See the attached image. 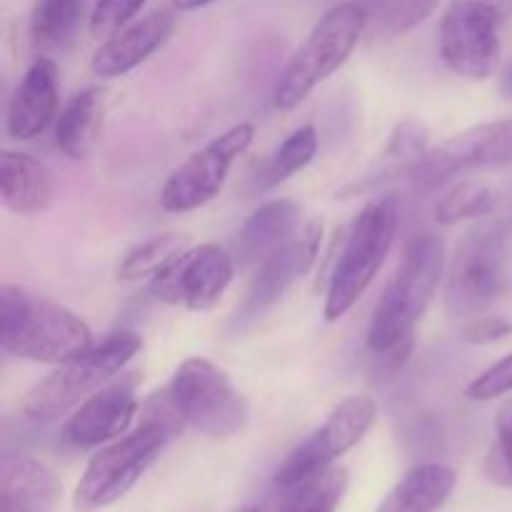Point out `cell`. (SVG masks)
Here are the masks:
<instances>
[{
  "label": "cell",
  "mask_w": 512,
  "mask_h": 512,
  "mask_svg": "<svg viewBox=\"0 0 512 512\" xmlns=\"http://www.w3.org/2000/svg\"><path fill=\"white\" fill-rule=\"evenodd\" d=\"M318 155V130L313 125H303L280 143V148L270 155L258 173L260 188H275L293 178L295 173L308 168Z\"/></svg>",
  "instance_id": "d4e9b609"
},
{
  "label": "cell",
  "mask_w": 512,
  "mask_h": 512,
  "mask_svg": "<svg viewBox=\"0 0 512 512\" xmlns=\"http://www.w3.org/2000/svg\"><path fill=\"white\" fill-rule=\"evenodd\" d=\"M145 418L130 435L113 440L100 453L90 458L78 488H75V510L98 512L118 503L145 470L160 458L165 445L183 428L178 410L168 390L153 393L143 408Z\"/></svg>",
  "instance_id": "6da1fadb"
},
{
  "label": "cell",
  "mask_w": 512,
  "mask_h": 512,
  "mask_svg": "<svg viewBox=\"0 0 512 512\" xmlns=\"http://www.w3.org/2000/svg\"><path fill=\"white\" fill-rule=\"evenodd\" d=\"M368 10V25L383 33L403 35L418 28L438 10L440 0H358Z\"/></svg>",
  "instance_id": "f1b7e54d"
},
{
  "label": "cell",
  "mask_w": 512,
  "mask_h": 512,
  "mask_svg": "<svg viewBox=\"0 0 512 512\" xmlns=\"http://www.w3.org/2000/svg\"><path fill=\"white\" fill-rule=\"evenodd\" d=\"M300 205L288 198H275L260 205L243 223L238 235V255L245 265L268 260L275 250L295 238L300 228Z\"/></svg>",
  "instance_id": "d6986e66"
},
{
  "label": "cell",
  "mask_w": 512,
  "mask_h": 512,
  "mask_svg": "<svg viewBox=\"0 0 512 512\" xmlns=\"http://www.w3.org/2000/svg\"><path fill=\"white\" fill-rule=\"evenodd\" d=\"M188 248L190 240L180 233L153 235V238L143 240V243L125 250L115 273H118V280H125V283H130V280L153 278L158 270H163L170 260L178 258V255Z\"/></svg>",
  "instance_id": "4316f807"
},
{
  "label": "cell",
  "mask_w": 512,
  "mask_h": 512,
  "mask_svg": "<svg viewBox=\"0 0 512 512\" xmlns=\"http://www.w3.org/2000/svg\"><path fill=\"white\" fill-rule=\"evenodd\" d=\"M53 470L25 453L0 458V512H53L60 500Z\"/></svg>",
  "instance_id": "ac0fdd59"
},
{
  "label": "cell",
  "mask_w": 512,
  "mask_h": 512,
  "mask_svg": "<svg viewBox=\"0 0 512 512\" xmlns=\"http://www.w3.org/2000/svg\"><path fill=\"white\" fill-rule=\"evenodd\" d=\"M495 203H498V198L488 185L463 180L435 203V220L440 225H458L463 220L485 218V215L493 213Z\"/></svg>",
  "instance_id": "83f0119b"
},
{
  "label": "cell",
  "mask_w": 512,
  "mask_h": 512,
  "mask_svg": "<svg viewBox=\"0 0 512 512\" xmlns=\"http://www.w3.org/2000/svg\"><path fill=\"white\" fill-rule=\"evenodd\" d=\"M430 153L428 145V128L420 125L418 120H405L395 125L393 135L388 140V148L383 153V175L368 178V185L383 183L388 178H408Z\"/></svg>",
  "instance_id": "484cf974"
},
{
  "label": "cell",
  "mask_w": 512,
  "mask_h": 512,
  "mask_svg": "<svg viewBox=\"0 0 512 512\" xmlns=\"http://www.w3.org/2000/svg\"><path fill=\"white\" fill-rule=\"evenodd\" d=\"M180 420L208 438H230L248 423V403L233 380L205 358H188L168 383Z\"/></svg>",
  "instance_id": "52a82bcc"
},
{
  "label": "cell",
  "mask_w": 512,
  "mask_h": 512,
  "mask_svg": "<svg viewBox=\"0 0 512 512\" xmlns=\"http://www.w3.org/2000/svg\"><path fill=\"white\" fill-rule=\"evenodd\" d=\"M0 345L20 360L63 365L95 345L88 323L48 295L0 285Z\"/></svg>",
  "instance_id": "7a4b0ae2"
},
{
  "label": "cell",
  "mask_w": 512,
  "mask_h": 512,
  "mask_svg": "<svg viewBox=\"0 0 512 512\" xmlns=\"http://www.w3.org/2000/svg\"><path fill=\"white\" fill-rule=\"evenodd\" d=\"M500 18L478 0H453L440 20V55L455 75L485 80L500 63Z\"/></svg>",
  "instance_id": "7c38bea8"
},
{
  "label": "cell",
  "mask_w": 512,
  "mask_h": 512,
  "mask_svg": "<svg viewBox=\"0 0 512 512\" xmlns=\"http://www.w3.org/2000/svg\"><path fill=\"white\" fill-rule=\"evenodd\" d=\"M143 5L145 0H98L93 5V13H90V35L98 40L113 38L115 33L133 23Z\"/></svg>",
  "instance_id": "f546056e"
},
{
  "label": "cell",
  "mask_w": 512,
  "mask_h": 512,
  "mask_svg": "<svg viewBox=\"0 0 512 512\" xmlns=\"http://www.w3.org/2000/svg\"><path fill=\"white\" fill-rule=\"evenodd\" d=\"M320 245H323V223L310 220L295 233L290 243H285L283 248L275 250L268 260L260 263L258 275L250 283L245 300L238 305L233 323L238 328H248L268 310H273L288 295V290L313 270Z\"/></svg>",
  "instance_id": "5bb4252c"
},
{
  "label": "cell",
  "mask_w": 512,
  "mask_h": 512,
  "mask_svg": "<svg viewBox=\"0 0 512 512\" xmlns=\"http://www.w3.org/2000/svg\"><path fill=\"white\" fill-rule=\"evenodd\" d=\"M512 393V353L490 365L465 388V398L473 403H488V400L503 398Z\"/></svg>",
  "instance_id": "1f68e13d"
},
{
  "label": "cell",
  "mask_w": 512,
  "mask_h": 512,
  "mask_svg": "<svg viewBox=\"0 0 512 512\" xmlns=\"http://www.w3.org/2000/svg\"><path fill=\"white\" fill-rule=\"evenodd\" d=\"M512 163V118L490 120L453 135L438 148H430L413 170L410 183L418 190H433L455 175Z\"/></svg>",
  "instance_id": "4fadbf2b"
},
{
  "label": "cell",
  "mask_w": 512,
  "mask_h": 512,
  "mask_svg": "<svg viewBox=\"0 0 512 512\" xmlns=\"http://www.w3.org/2000/svg\"><path fill=\"white\" fill-rule=\"evenodd\" d=\"M213 0H173V8L175 10H183V13H188V10H198V8H205V5H210Z\"/></svg>",
  "instance_id": "d590c367"
},
{
  "label": "cell",
  "mask_w": 512,
  "mask_h": 512,
  "mask_svg": "<svg viewBox=\"0 0 512 512\" xmlns=\"http://www.w3.org/2000/svg\"><path fill=\"white\" fill-rule=\"evenodd\" d=\"M500 93L505 95V98L512 100V60L508 65L503 68V73H500V83H498Z\"/></svg>",
  "instance_id": "e575fe53"
},
{
  "label": "cell",
  "mask_w": 512,
  "mask_h": 512,
  "mask_svg": "<svg viewBox=\"0 0 512 512\" xmlns=\"http://www.w3.org/2000/svg\"><path fill=\"white\" fill-rule=\"evenodd\" d=\"M455 488V470L425 463L410 470L375 512H435Z\"/></svg>",
  "instance_id": "7402d4cb"
},
{
  "label": "cell",
  "mask_w": 512,
  "mask_h": 512,
  "mask_svg": "<svg viewBox=\"0 0 512 512\" xmlns=\"http://www.w3.org/2000/svg\"><path fill=\"white\" fill-rule=\"evenodd\" d=\"M478 3L488 5V8L493 10L495 15H498L500 23H503V20L512 18V0H478Z\"/></svg>",
  "instance_id": "836d02e7"
},
{
  "label": "cell",
  "mask_w": 512,
  "mask_h": 512,
  "mask_svg": "<svg viewBox=\"0 0 512 512\" xmlns=\"http://www.w3.org/2000/svg\"><path fill=\"white\" fill-rule=\"evenodd\" d=\"M138 378L110 380L73 410L63 425V440L73 448H98L123 438L138 413Z\"/></svg>",
  "instance_id": "9a60e30c"
},
{
  "label": "cell",
  "mask_w": 512,
  "mask_h": 512,
  "mask_svg": "<svg viewBox=\"0 0 512 512\" xmlns=\"http://www.w3.org/2000/svg\"><path fill=\"white\" fill-rule=\"evenodd\" d=\"M368 28V10L358 0L333 5L313 25L303 43L293 50L285 68L280 70L273 88V105L278 110H293L318 88L320 83L338 73L355 45Z\"/></svg>",
  "instance_id": "277c9868"
},
{
  "label": "cell",
  "mask_w": 512,
  "mask_h": 512,
  "mask_svg": "<svg viewBox=\"0 0 512 512\" xmlns=\"http://www.w3.org/2000/svg\"><path fill=\"white\" fill-rule=\"evenodd\" d=\"M488 475L493 483L512 488V398L495 418V443L488 453Z\"/></svg>",
  "instance_id": "4dcf8cb0"
},
{
  "label": "cell",
  "mask_w": 512,
  "mask_h": 512,
  "mask_svg": "<svg viewBox=\"0 0 512 512\" xmlns=\"http://www.w3.org/2000/svg\"><path fill=\"white\" fill-rule=\"evenodd\" d=\"M398 225L400 210L395 198H378L360 210L345 235L343 250L335 260L325 290L323 315L328 323L345 318L373 285L393 248Z\"/></svg>",
  "instance_id": "5b68a950"
},
{
  "label": "cell",
  "mask_w": 512,
  "mask_h": 512,
  "mask_svg": "<svg viewBox=\"0 0 512 512\" xmlns=\"http://www.w3.org/2000/svg\"><path fill=\"white\" fill-rule=\"evenodd\" d=\"M175 28V10L158 8L145 18L135 20L128 28L105 40L93 55V73L98 78L110 80L130 73L140 63L150 58L158 48H163Z\"/></svg>",
  "instance_id": "2e32d148"
},
{
  "label": "cell",
  "mask_w": 512,
  "mask_h": 512,
  "mask_svg": "<svg viewBox=\"0 0 512 512\" xmlns=\"http://www.w3.org/2000/svg\"><path fill=\"white\" fill-rule=\"evenodd\" d=\"M83 15V0H35L30 10L28 38L38 53L63 48L73 38Z\"/></svg>",
  "instance_id": "603a6c76"
},
{
  "label": "cell",
  "mask_w": 512,
  "mask_h": 512,
  "mask_svg": "<svg viewBox=\"0 0 512 512\" xmlns=\"http://www.w3.org/2000/svg\"><path fill=\"white\" fill-rule=\"evenodd\" d=\"M375 418H378V403L370 395L360 393L345 398L328 415V420L285 458V463L275 473V483L280 488H290L320 470L333 468L340 455L348 453L365 438Z\"/></svg>",
  "instance_id": "30bf717a"
},
{
  "label": "cell",
  "mask_w": 512,
  "mask_h": 512,
  "mask_svg": "<svg viewBox=\"0 0 512 512\" xmlns=\"http://www.w3.org/2000/svg\"><path fill=\"white\" fill-rule=\"evenodd\" d=\"M0 198L15 215H40L53 203V175L33 155L0 153Z\"/></svg>",
  "instance_id": "ffe728a7"
},
{
  "label": "cell",
  "mask_w": 512,
  "mask_h": 512,
  "mask_svg": "<svg viewBox=\"0 0 512 512\" xmlns=\"http://www.w3.org/2000/svg\"><path fill=\"white\" fill-rule=\"evenodd\" d=\"M143 348L135 333H113L78 358L58 365L23 400L25 418L38 425L55 423L68 410L108 385Z\"/></svg>",
  "instance_id": "8992f818"
},
{
  "label": "cell",
  "mask_w": 512,
  "mask_h": 512,
  "mask_svg": "<svg viewBox=\"0 0 512 512\" xmlns=\"http://www.w3.org/2000/svg\"><path fill=\"white\" fill-rule=\"evenodd\" d=\"M240 512H263L260 508H243Z\"/></svg>",
  "instance_id": "8d00e7d4"
},
{
  "label": "cell",
  "mask_w": 512,
  "mask_h": 512,
  "mask_svg": "<svg viewBox=\"0 0 512 512\" xmlns=\"http://www.w3.org/2000/svg\"><path fill=\"white\" fill-rule=\"evenodd\" d=\"M508 265V233L503 225H483L465 235L450 265L445 290L450 313L470 318L503 298L510 283Z\"/></svg>",
  "instance_id": "ba28073f"
},
{
  "label": "cell",
  "mask_w": 512,
  "mask_h": 512,
  "mask_svg": "<svg viewBox=\"0 0 512 512\" xmlns=\"http://www.w3.org/2000/svg\"><path fill=\"white\" fill-rule=\"evenodd\" d=\"M108 90L85 88L68 100L55 123V145L70 160H80L90 153L108 113Z\"/></svg>",
  "instance_id": "44dd1931"
},
{
  "label": "cell",
  "mask_w": 512,
  "mask_h": 512,
  "mask_svg": "<svg viewBox=\"0 0 512 512\" xmlns=\"http://www.w3.org/2000/svg\"><path fill=\"white\" fill-rule=\"evenodd\" d=\"M255 125L238 123L210 140L205 148L195 150L165 180L160 190V205L168 213H190L218 198L228 180L235 160L253 145Z\"/></svg>",
  "instance_id": "9c48e42d"
},
{
  "label": "cell",
  "mask_w": 512,
  "mask_h": 512,
  "mask_svg": "<svg viewBox=\"0 0 512 512\" xmlns=\"http://www.w3.org/2000/svg\"><path fill=\"white\" fill-rule=\"evenodd\" d=\"M283 490L288 493L280 500L278 512H335L348 490V470L325 468Z\"/></svg>",
  "instance_id": "cb8c5ba5"
},
{
  "label": "cell",
  "mask_w": 512,
  "mask_h": 512,
  "mask_svg": "<svg viewBox=\"0 0 512 512\" xmlns=\"http://www.w3.org/2000/svg\"><path fill=\"white\" fill-rule=\"evenodd\" d=\"M235 275L233 255L220 245L205 243L183 250L150 278V295L165 305L205 313L213 310Z\"/></svg>",
  "instance_id": "8fae6325"
},
{
  "label": "cell",
  "mask_w": 512,
  "mask_h": 512,
  "mask_svg": "<svg viewBox=\"0 0 512 512\" xmlns=\"http://www.w3.org/2000/svg\"><path fill=\"white\" fill-rule=\"evenodd\" d=\"M510 333L512 323L508 318H503V315H483V318L470 320V325L463 333V340L470 345H488Z\"/></svg>",
  "instance_id": "d6a6232c"
},
{
  "label": "cell",
  "mask_w": 512,
  "mask_h": 512,
  "mask_svg": "<svg viewBox=\"0 0 512 512\" xmlns=\"http://www.w3.org/2000/svg\"><path fill=\"white\" fill-rule=\"evenodd\" d=\"M445 275V243L433 233L408 240L393 280L375 305L368 328V350L388 355L413 343L415 325L423 320Z\"/></svg>",
  "instance_id": "3957f363"
},
{
  "label": "cell",
  "mask_w": 512,
  "mask_h": 512,
  "mask_svg": "<svg viewBox=\"0 0 512 512\" xmlns=\"http://www.w3.org/2000/svg\"><path fill=\"white\" fill-rule=\"evenodd\" d=\"M58 65L48 55H38L25 70L8 105V135L13 140H33L48 130L58 115Z\"/></svg>",
  "instance_id": "e0dca14e"
}]
</instances>
